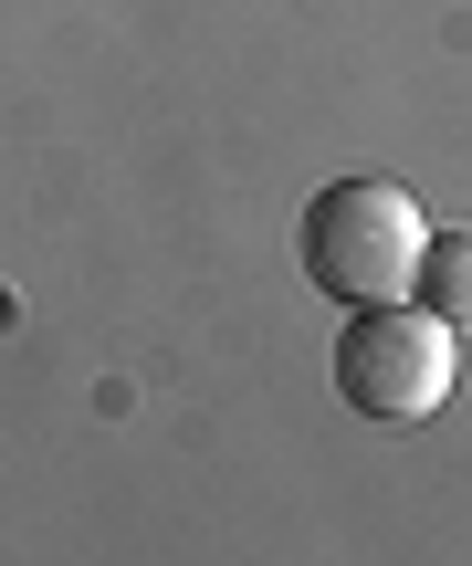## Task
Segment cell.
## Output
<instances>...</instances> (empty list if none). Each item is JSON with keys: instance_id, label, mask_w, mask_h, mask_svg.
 <instances>
[{"instance_id": "2", "label": "cell", "mask_w": 472, "mask_h": 566, "mask_svg": "<svg viewBox=\"0 0 472 566\" xmlns=\"http://www.w3.org/2000/svg\"><path fill=\"white\" fill-rule=\"evenodd\" d=\"M336 399L357 420H431L452 399V325L420 294H378L347 304V336H336Z\"/></svg>"}, {"instance_id": "3", "label": "cell", "mask_w": 472, "mask_h": 566, "mask_svg": "<svg viewBox=\"0 0 472 566\" xmlns=\"http://www.w3.org/2000/svg\"><path fill=\"white\" fill-rule=\"evenodd\" d=\"M410 294L431 304V315L452 325V336H472V221H452V231H431V242H420Z\"/></svg>"}, {"instance_id": "1", "label": "cell", "mask_w": 472, "mask_h": 566, "mask_svg": "<svg viewBox=\"0 0 472 566\" xmlns=\"http://www.w3.org/2000/svg\"><path fill=\"white\" fill-rule=\"evenodd\" d=\"M420 242H431V221H420V200L399 179H336V189H315L305 221H294V263H305V283L336 294V304L410 294Z\"/></svg>"}]
</instances>
